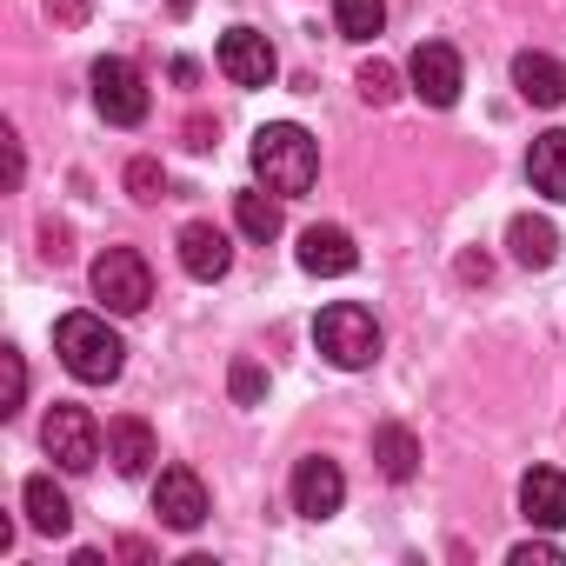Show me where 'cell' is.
Listing matches in <instances>:
<instances>
[{
	"label": "cell",
	"instance_id": "obj_10",
	"mask_svg": "<svg viewBox=\"0 0 566 566\" xmlns=\"http://www.w3.org/2000/svg\"><path fill=\"white\" fill-rule=\"evenodd\" d=\"M220 74H227L233 87H266V81L280 74V61H273L266 34H253V28H227V34H220Z\"/></svg>",
	"mask_w": 566,
	"mask_h": 566
},
{
	"label": "cell",
	"instance_id": "obj_8",
	"mask_svg": "<svg viewBox=\"0 0 566 566\" xmlns=\"http://www.w3.org/2000/svg\"><path fill=\"white\" fill-rule=\"evenodd\" d=\"M340 500H347V473H340L327 453H307V460L294 467V513H307V520H334Z\"/></svg>",
	"mask_w": 566,
	"mask_h": 566
},
{
	"label": "cell",
	"instance_id": "obj_7",
	"mask_svg": "<svg viewBox=\"0 0 566 566\" xmlns=\"http://www.w3.org/2000/svg\"><path fill=\"white\" fill-rule=\"evenodd\" d=\"M407 74H413V94H420L427 107H453L460 87H467V67H460V54H453L447 41H420L413 61H407Z\"/></svg>",
	"mask_w": 566,
	"mask_h": 566
},
{
	"label": "cell",
	"instance_id": "obj_24",
	"mask_svg": "<svg viewBox=\"0 0 566 566\" xmlns=\"http://www.w3.org/2000/svg\"><path fill=\"white\" fill-rule=\"evenodd\" d=\"M513 566H559V546H546V539H526V546H513Z\"/></svg>",
	"mask_w": 566,
	"mask_h": 566
},
{
	"label": "cell",
	"instance_id": "obj_2",
	"mask_svg": "<svg viewBox=\"0 0 566 566\" xmlns=\"http://www.w3.org/2000/svg\"><path fill=\"white\" fill-rule=\"evenodd\" d=\"M54 354H61V367H67L74 380H87V387H107V380H120V367H127V340L107 327V314H61Z\"/></svg>",
	"mask_w": 566,
	"mask_h": 566
},
{
	"label": "cell",
	"instance_id": "obj_26",
	"mask_svg": "<svg viewBox=\"0 0 566 566\" xmlns=\"http://www.w3.org/2000/svg\"><path fill=\"white\" fill-rule=\"evenodd\" d=\"M233 400H260V367H233Z\"/></svg>",
	"mask_w": 566,
	"mask_h": 566
},
{
	"label": "cell",
	"instance_id": "obj_25",
	"mask_svg": "<svg viewBox=\"0 0 566 566\" xmlns=\"http://www.w3.org/2000/svg\"><path fill=\"white\" fill-rule=\"evenodd\" d=\"M8 400H14V407L28 400V367H21V354H14V347H8Z\"/></svg>",
	"mask_w": 566,
	"mask_h": 566
},
{
	"label": "cell",
	"instance_id": "obj_22",
	"mask_svg": "<svg viewBox=\"0 0 566 566\" xmlns=\"http://www.w3.org/2000/svg\"><path fill=\"white\" fill-rule=\"evenodd\" d=\"M127 193H134L140 207H154V200L167 193V174H160V160H127Z\"/></svg>",
	"mask_w": 566,
	"mask_h": 566
},
{
	"label": "cell",
	"instance_id": "obj_4",
	"mask_svg": "<svg viewBox=\"0 0 566 566\" xmlns=\"http://www.w3.org/2000/svg\"><path fill=\"white\" fill-rule=\"evenodd\" d=\"M94 294L107 301V314H140L154 301V266L134 247H107L94 260Z\"/></svg>",
	"mask_w": 566,
	"mask_h": 566
},
{
	"label": "cell",
	"instance_id": "obj_19",
	"mask_svg": "<svg viewBox=\"0 0 566 566\" xmlns=\"http://www.w3.org/2000/svg\"><path fill=\"white\" fill-rule=\"evenodd\" d=\"M233 227L247 233V240H273L280 233V193L273 187H247V193H233Z\"/></svg>",
	"mask_w": 566,
	"mask_h": 566
},
{
	"label": "cell",
	"instance_id": "obj_11",
	"mask_svg": "<svg viewBox=\"0 0 566 566\" xmlns=\"http://www.w3.org/2000/svg\"><path fill=\"white\" fill-rule=\"evenodd\" d=\"M301 266H307L314 280H340V273L360 266V247H354L347 227H307V233H301Z\"/></svg>",
	"mask_w": 566,
	"mask_h": 566
},
{
	"label": "cell",
	"instance_id": "obj_21",
	"mask_svg": "<svg viewBox=\"0 0 566 566\" xmlns=\"http://www.w3.org/2000/svg\"><path fill=\"white\" fill-rule=\"evenodd\" d=\"M334 21L347 41H374L387 28V0H334Z\"/></svg>",
	"mask_w": 566,
	"mask_h": 566
},
{
	"label": "cell",
	"instance_id": "obj_13",
	"mask_svg": "<svg viewBox=\"0 0 566 566\" xmlns=\"http://www.w3.org/2000/svg\"><path fill=\"white\" fill-rule=\"evenodd\" d=\"M520 513L533 520V526H566V473L559 467H533L526 480H520Z\"/></svg>",
	"mask_w": 566,
	"mask_h": 566
},
{
	"label": "cell",
	"instance_id": "obj_14",
	"mask_svg": "<svg viewBox=\"0 0 566 566\" xmlns=\"http://www.w3.org/2000/svg\"><path fill=\"white\" fill-rule=\"evenodd\" d=\"M107 460H114L127 480H140V473L160 460V447H154V427H147V420H134V413H120V420L107 427Z\"/></svg>",
	"mask_w": 566,
	"mask_h": 566
},
{
	"label": "cell",
	"instance_id": "obj_17",
	"mask_svg": "<svg viewBox=\"0 0 566 566\" xmlns=\"http://www.w3.org/2000/svg\"><path fill=\"white\" fill-rule=\"evenodd\" d=\"M21 500H28V520H34V533H54V539H61V533L74 526V506H67V493H61L48 473H34V480L21 486Z\"/></svg>",
	"mask_w": 566,
	"mask_h": 566
},
{
	"label": "cell",
	"instance_id": "obj_18",
	"mask_svg": "<svg viewBox=\"0 0 566 566\" xmlns=\"http://www.w3.org/2000/svg\"><path fill=\"white\" fill-rule=\"evenodd\" d=\"M526 174H533V187H539L546 200H566V127H553V134L533 140Z\"/></svg>",
	"mask_w": 566,
	"mask_h": 566
},
{
	"label": "cell",
	"instance_id": "obj_6",
	"mask_svg": "<svg viewBox=\"0 0 566 566\" xmlns=\"http://www.w3.org/2000/svg\"><path fill=\"white\" fill-rule=\"evenodd\" d=\"M94 107H101L114 127H140V120H147V81L134 74V61H120V54L94 61Z\"/></svg>",
	"mask_w": 566,
	"mask_h": 566
},
{
	"label": "cell",
	"instance_id": "obj_16",
	"mask_svg": "<svg viewBox=\"0 0 566 566\" xmlns=\"http://www.w3.org/2000/svg\"><path fill=\"white\" fill-rule=\"evenodd\" d=\"M506 247H513V260H520V266H533V273L559 260V233H553V220H539V213H513Z\"/></svg>",
	"mask_w": 566,
	"mask_h": 566
},
{
	"label": "cell",
	"instance_id": "obj_9",
	"mask_svg": "<svg viewBox=\"0 0 566 566\" xmlns=\"http://www.w3.org/2000/svg\"><path fill=\"white\" fill-rule=\"evenodd\" d=\"M154 513H160L174 533H193V526L207 520V486H200V473H193V467H160V480H154Z\"/></svg>",
	"mask_w": 566,
	"mask_h": 566
},
{
	"label": "cell",
	"instance_id": "obj_15",
	"mask_svg": "<svg viewBox=\"0 0 566 566\" xmlns=\"http://www.w3.org/2000/svg\"><path fill=\"white\" fill-rule=\"evenodd\" d=\"M513 87H520V101H533V107H559V101H566V67H559L553 54H520V61H513Z\"/></svg>",
	"mask_w": 566,
	"mask_h": 566
},
{
	"label": "cell",
	"instance_id": "obj_3",
	"mask_svg": "<svg viewBox=\"0 0 566 566\" xmlns=\"http://www.w3.org/2000/svg\"><path fill=\"white\" fill-rule=\"evenodd\" d=\"M314 347H321L334 367L360 374V367H374V360H380V327H374V314H367V307L334 301V307L314 321Z\"/></svg>",
	"mask_w": 566,
	"mask_h": 566
},
{
	"label": "cell",
	"instance_id": "obj_12",
	"mask_svg": "<svg viewBox=\"0 0 566 566\" xmlns=\"http://www.w3.org/2000/svg\"><path fill=\"white\" fill-rule=\"evenodd\" d=\"M174 247H180V266H187L193 280H220V273L233 266V247H227V233H220L213 220H187Z\"/></svg>",
	"mask_w": 566,
	"mask_h": 566
},
{
	"label": "cell",
	"instance_id": "obj_20",
	"mask_svg": "<svg viewBox=\"0 0 566 566\" xmlns=\"http://www.w3.org/2000/svg\"><path fill=\"white\" fill-rule=\"evenodd\" d=\"M374 460H380L387 480H413V467H420V440H413L407 427H380V433H374Z\"/></svg>",
	"mask_w": 566,
	"mask_h": 566
},
{
	"label": "cell",
	"instance_id": "obj_23",
	"mask_svg": "<svg viewBox=\"0 0 566 566\" xmlns=\"http://www.w3.org/2000/svg\"><path fill=\"white\" fill-rule=\"evenodd\" d=\"M360 94H367L374 107H387V101L400 94V74H394L387 61H367V67H360Z\"/></svg>",
	"mask_w": 566,
	"mask_h": 566
},
{
	"label": "cell",
	"instance_id": "obj_27",
	"mask_svg": "<svg viewBox=\"0 0 566 566\" xmlns=\"http://www.w3.org/2000/svg\"><path fill=\"white\" fill-rule=\"evenodd\" d=\"M167 8H174V14H187V8H193V0H167Z\"/></svg>",
	"mask_w": 566,
	"mask_h": 566
},
{
	"label": "cell",
	"instance_id": "obj_5",
	"mask_svg": "<svg viewBox=\"0 0 566 566\" xmlns=\"http://www.w3.org/2000/svg\"><path fill=\"white\" fill-rule=\"evenodd\" d=\"M41 447H48V460H54V467L87 473V467L101 460L107 433H101V420H94L87 407H54V413H48V427H41Z\"/></svg>",
	"mask_w": 566,
	"mask_h": 566
},
{
	"label": "cell",
	"instance_id": "obj_1",
	"mask_svg": "<svg viewBox=\"0 0 566 566\" xmlns=\"http://www.w3.org/2000/svg\"><path fill=\"white\" fill-rule=\"evenodd\" d=\"M253 174H260V187H273L280 200L307 193V187L321 180V147H314V134L294 127V120H266V127L253 134Z\"/></svg>",
	"mask_w": 566,
	"mask_h": 566
}]
</instances>
